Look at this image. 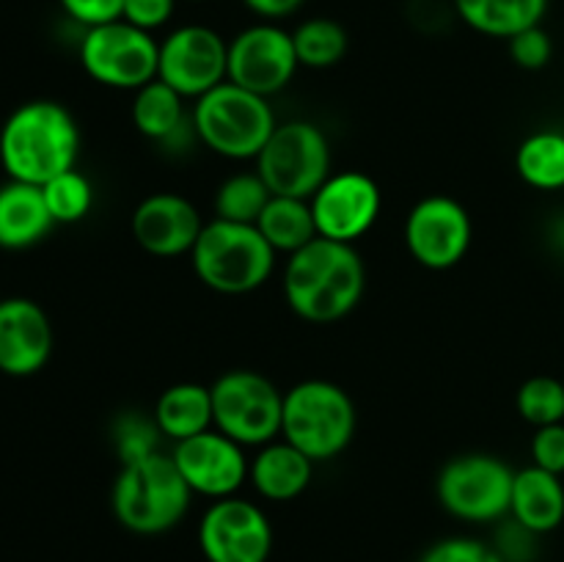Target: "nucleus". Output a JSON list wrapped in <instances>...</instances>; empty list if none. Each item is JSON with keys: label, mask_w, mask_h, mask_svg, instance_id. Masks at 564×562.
Instances as JSON below:
<instances>
[{"label": "nucleus", "mask_w": 564, "mask_h": 562, "mask_svg": "<svg viewBox=\"0 0 564 562\" xmlns=\"http://www.w3.org/2000/svg\"><path fill=\"white\" fill-rule=\"evenodd\" d=\"M516 171L534 191H562L564 187V132L534 130L516 152Z\"/></svg>", "instance_id": "a878e982"}, {"label": "nucleus", "mask_w": 564, "mask_h": 562, "mask_svg": "<svg viewBox=\"0 0 564 562\" xmlns=\"http://www.w3.org/2000/svg\"><path fill=\"white\" fill-rule=\"evenodd\" d=\"M53 323L42 303L31 298H3L0 303V372L31 378L53 356Z\"/></svg>", "instance_id": "a211bd4d"}, {"label": "nucleus", "mask_w": 564, "mask_h": 562, "mask_svg": "<svg viewBox=\"0 0 564 562\" xmlns=\"http://www.w3.org/2000/svg\"><path fill=\"white\" fill-rule=\"evenodd\" d=\"M191 3H202V0H191Z\"/></svg>", "instance_id": "58836bf2"}, {"label": "nucleus", "mask_w": 564, "mask_h": 562, "mask_svg": "<svg viewBox=\"0 0 564 562\" xmlns=\"http://www.w3.org/2000/svg\"><path fill=\"white\" fill-rule=\"evenodd\" d=\"M402 237L413 262L427 270H449L466 259L474 240V224L457 198L430 193L411 207Z\"/></svg>", "instance_id": "f8f14e48"}, {"label": "nucleus", "mask_w": 564, "mask_h": 562, "mask_svg": "<svg viewBox=\"0 0 564 562\" xmlns=\"http://www.w3.org/2000/svg\"><path fill=\"white\" fill-rule=\"evenodd\" d=\"M58 3L83 28H97L105 25V22L121 20L124 0H58Z\"/></svg>", "instance_id": "e433bc0d"}, {"label": "nucleus", "mask_w": 564, "mask_h": 562, "mask_svg": "<svg viewBox=\"0 0 564 562\" xmlns=\"http://www.w3.org/2000/svg\"><path fill=\"white\" fill-rule=\"evenodd\" d=\"M330 160L334 154L323 127L306 119H290L275 125L253 163L273 196L312 198L334 174Z\"/></svg>", "instance_id": "0eeeda50"}, {"label": "nucleus", "mask_w": 564, "mask_h": 562, "mask_svg": "<svg viewBox=\"0 0 564 562\" xmlns=\"http://www.w3.org/2000/svg\"><path fill=\"white\" fill-rule=\"evenodd\" d=\"M270 187L264 185L262 176L253 171H237L226 176L218 185L213 198L215 218L231 220V224H257L262 209L270 202Z\"/></svg>", "instance_id": "cd10ccee"}, {"label": "nucleus", "mask_w": 564, "mask_h": 562, "mask_svg": "<svg viewBox=\"0 0 564 562\" xmlns=\"http://www.w3.org/2000/svg\"><path fill=\"white\" fill-rule=\"evenodd\" d=\"M193 490L176 468L171 452H152L141 461L121 463L110 488V510L132 534H163L191 510Z\"/></svg>", "instance_id": "7ed1b4c3"}, {"label": "nucleus", "mask_w": 564, "mask_h": 562, "mask_svg": "<svg viewBox=\"0 0 564 562\" xmlns=\"http://www.w3.org/2000/svg\"><path fill=\"white\" fill-rule=\"evenodd\" d=\"M242 3L248 6V11L262 17L264 22H275L295 14V11L303 6V0H242Z\"/></svg>", "instance_id": "4c0bfd02"}, {"label": "nucleus", "mask_w": 564, "mask_h": 562, "mask_svg": "<svg viewBox=\"0 0 564 562\" xmlns=\"http://www.w3.org/2000/svg\"><path fill=\"white\" fill-rule=\"evenodd\" d=\"M512 479L516 472L501 457L490 452H466L441 468L435 494L452 518L468 523H494L510 516Z\"/></svg>", "instance_id": "1a4fd4ad"}, {"label": "nucleus", "mask_w": 564, "mask_h": 562, "mask_svg": "<svg viewBox=\"0 0 564 562\" xmlns=\"http://www.w3.org/2000/svg\"><path fill=\"white\" fill-rule=\"evenodd\" d=\"M314 466L317 463L303 455L297 446L284 439H275L270 444L257 446L251 463H248V483L262 499L292 501L306 494L314 477Z\"/></svg>", "instance_id": "6ab92c4d"}, {"label": "nucleus", "mask_w": 564, "mask_h": 562, "mask_svg": "<svg viewBox=\"0 0 564 562\" xmlns=\"http://www.w3.org/2000/svg\"><path fill=\"white\" fill-rule=\"evenodd\" d=\"M507 44H510L512 64L527 72L545 69L551 64V58H554V39H551V33L543 25H534L516 33L512 39H507Z\"/></svg>", "instance_id": "2f4dec72"}, {"label": "nucleus", "mask_w": 564, "mask_h": 562, "mask_svg": "<svg viewBox=\"0 0 564 562\" xmlns=\"http://www.w3.org/2000/svg\"><path fill=\"white\" fill-rule=\"evenodd\" d=\"M77 154L80 127L72 110L55 99L22 102L0 127V165L9 180L42 187L75 169Z\"/></svg>", "instance_id": "f03ea898"}, {"label": "nucleus", "mask_w": 564, "mask_h": 562, "mask_svg": "<svg viewBox=\"0 0 564 562\" xmlns=\"http://www.w3.org/2000/svg\"><path fill=\"white\" fill-rule=\"evenodd\" d=\"M198 545L207 562H268L273 527L257 501L215 499L198 521Z\"/></svg>", "instance_id": "ddd939ff"}, {"label": "nucleus", "mask_w": 564, "mask_h": 562, "mask_svg": "<svg viewBox=\"0 0 564 562\" xmlns=\"http://www.w3.org/2000/svg\"><path fill=\"white\" fill-rule=\"evenodd\" d=\"M171 457L185 477L187 488L196 496H207L213 501L237 496L242 485L248 483L251 457L246 455V446L215 428L174 444Z\"/></svg>", "instance_id": "dca6fc26"}, {"label": "nucleus", "mask_w": 564, "mask_h": 562, "mask_svg": "<svg viewBox=\"0 0 564 562\" xmlns=\"http://www.w3.org/2000/svg\"><path fill=\"white\" fill-rule=\"evenodd\" d=\"M518 417L534 430L564 422V380L551 375H534L516 391Z\"/></svg>", "instance_id": "c85d7f7f"}, {"label": "nucleus", "mask_w": 564, "mask_h": 562, "mask_svg": "<svg viewBox=\"0 0 564 562\" xmlns=\"http://www.w3.org/2000/svg\"><path fill=\"white\" fill-rule=\"evenodd\" d=\"M510 518L534 534H549L564 523V479L545 468L527 466L512 479Z\"/></svg>", "instance_id": "412c9836"}, {"label": "nucleus", "mask_w": 564, "mask_h": 562, "mask_svg": "<svg viewBox=\"0 0 564 562\" xmlns=\"http://www.w3.org/2000/svg\"><path fill=\"white\" fill-rule=\"evenodd\" d=\"M213 391V428L242 446H264L281 439L284 391L257 369L218 375Z\"/></svg>", "instance_id": "6e6552de"}, {"label": "nucleus", "mask_w": 564, "mask_h": 562, "mask_svg": "<svg viewBox=\"0 0 564 562\" xmlns=\"http://www.w3.org/2000/svg\"><path fill=\"white\" fill-rule=\"evenodd\" d=\"M275 125L268 97L229 80L193 105V132L209 152L226 160H257Z\"/></svg>", "instance_id": "423d86ee"}, {"label": "nucleus", "mask_w": 564, "mask_h": 562, "mask_svg": "<svg viewBox=\"0 0 564 562\" xmlns=\"http://www.w3.org/2000/svg\"><path fill=\"white\" fill-rule=\"evenodd\" d=\"M529 452H532V466L564 477V422L534 430Z\"/></svg>", "instance_id": "72a5a7b5"}, {"label": "nucleus", "mask_w": 564, "mask_h": 562, "mask_svg": "<svg viewBox=\"0 0 564 562\" xmlns=\"http://www.w3.org/2000/svg\"><path fill=\"white\" fill-rule=\"evenodd\" d=\"M279 253L253 224L213 218L204 224L191 264L196 279L220 295H248L270 281Z\"/></svg>", "instance_id": "20e7f679"}, {"label": "nucleus", "mask_w": 564, "mask_h": 562, "mask_svg": "<svg viewBox=\"0 0 564 562\" xmlns=\"http://www.w3.org/2000/svg\"><path fill=\"white\" fill-rule=\"evenodd\" d=\"M317 235L336 242H356L378 224L383 193L364 171H334L312 198Z\"/></svg>", "instance_id": "2eb2a0df"}, {"label": "nucleus", "mask_w": 564, "mask_h": 562, "mask_svg": "<svg viewBox=\"0 0 564 562\" xmlns=\"http://www.w3.org/2000/svg\"><path fill=\"white\" fill-rule=\"evenodd\" d=\"M538 538H540V534H534L532 529L521 527L516 518L507 516V523L501 527L499 540H496L494 551L505 562H527V560H532L534 540H538Z\"/></svg>", "instance_id": "c9c22d12"}, {"label": "nucleus", "mask_w": 564, "mask_h": 562, "mask_svg": "<svg viewBox=\"0 0 564 562\" xmlns=\"http://www.w3.org/2000/svg\"><path fill=\"white\" fill-rule=\"evenodd\" d=\"M160 441H163V433H160L158 424H154V417L127 411L116 419L113 444L121 463L141 461V457L152 455V452H160Z\"/></svg>", "instance_id": "7c9ffc66"}, {"label": "nucleus", "mask_w": 564, "mask_h": 562, "mask_svg": "<svg viewBox=\"0 0 564 562\" xmlns=\"http://www.w3.org/2000/svg\"><path fill=\"white\" fill-rule=\"evenodd\" d=\"M130 116L135 130L154 143H171L185 132V97L154 77L132 91Z\"/></svg>", "instance_id": "b1692460"}, {"label": "nucleus", "mask_w": 564, "mask_h": 562, "mask_svg": "<svg viewBox=\"0 0 564 562\" xmlns=\"http://www.w3.org/2000/svg\"><path fill=\"white\" fill-rule=\"evenodd\" d=\"M158 80L185 99H202L229 80V42L209 25H180L160 42Z\"/></svg>", "instance_id": "9b49d317"}, {"label": "nucleus", "mask_w": 564, "mask_h": 562, "mask_svg": "<svg viewBox=\"0 0 564 562\" xmlns=\"http://www.w3.org/2000/svg\"><path fill=\"white\" fill-rule=\"evenodd\" d=\"M130 229L143 251L171 259L193 251L204 229V218L191 198L163 191L147 196L132 209Z\"/></svg>", "instance_id": "f3484780"}, {"label": "nucleus", "mask_w": 564, "mask_h": 562, "mask_svg": "<svg viewBox=\"0 0 564 562\" xmlns=\"http://www.w3.org/2000/svg\"><path fill=\"white\" fill-rule=\"evenodd\" d=\"M356 424V402L334 380L308 378L284 391L281 439L314 463L339 457L352 444Z\"/></svg>", "instance_id": "39448f33"}, {"label": "nucleus", "mask_w": 564, "mask_h": 562, "mask_svg": "<svg viewBox=\"0 0 564 562\" xmlns=\"http://www.w3.org/2000/svg\"><path fill=\"white\" fill-rule=\"evenodd\" d=\"M160 42L124 20L86 28L80 66L94 83L116 91H138L158 77Z\"/></svg>", "instance_id": "9d476101"}, {"label": "nucleus", "mask_w": 564, "mask_h": 562, "mask_svg": "<svg viewBox=\"0 0 564 562\" xmlns=\"http://www.w3.org/2000/svg\"><path fill=\"white\" fill-rule=\"evenodd\" d=\"M455 11L471 31L490 39H512L543 25L549 0H455Z\"/></svg>", "instance_id": "5701e85b"}, {"label": "nucleus", "mask_w": 564, "mask_h": 562, "mask_svg": "<svg viewBox=\"0 0 564 562\" xmlns=\"http://www.w3.org/2000/svg\"><path fill=\"white\" fill-rule=\"evenodd\" d=\"M154 424L171 444L193 439L213 428V391L204 383L182 380L169 386L154 402Z\"/></svg>", "instance_id": "4be33fe9"}, {"label": "nucleus", "mask_w": 564, "mask_h": 562, "mask_svg": "<svg viewBox=\"0 0 564 562\" xmlns=\"http://www.w3.org/2000/svg\"><path fill=\"white\" fill-rule=\"evenodd\" d=\"M281 290L286 306L306 323H339L361 303L367 268L356 246L317 237L286 257Z\"/></svg>", "instance_id": "f257e3e1"}, {"label": "nucleus", "mask_w": 564, "mask_h": 562, "mask_svg": "<svg viewBox=\"0 0 564 562\" xmlns=\"http://www.w3.org/2000/svg\"><path fill=\"white\" fill-rule=\"evenodd\" d=\"M44 202L55 224H77L94 207V185L83 171L69 169L42 185Z\"/></svg>", "instance_id": "c756f323"}, {"label": "nucleus", "mask_w": 564, "mask_h": 562, "mask_svg": "<svg viewBox=\"0 0 564 562\" xmlns=\"http://www.w3.org/2000/svg\"><path fill=\"white\" fill-rule=\"evenodd\" d=\"M422 562H505L490 545L474 538H446L430 545Z\"/></svg>", "instance_id": "473e14b6"}, {"label": "nucleus", "mask_w": 564, "mask_h": 562, "mask_svg": "<svg viewBox=\"0 0 564 562\" xmlns=\"http://www.w3.org/2000/svg\"><path fill=\"white\" fill-rule=\"evenodd\" d=\"M295 53L306 69H330L339 64L350 50V36L345 25L330 17H312L292 31Z\"/></svg>", "instance_id": "bb28decb"}, {"label": "nucleus", "mask_w": 564, "mask_h": 562, "mask_svg": "<svg viewBox=\"0 0 564 562\" xmlns=\"http://www.w3.org/2000/svg\"><path fill=\"white\" fill-rule=\"evenodd\" d=\"M264 240L270 242L275 253L301 251L312 240H317V224H314V213L308 198L297 196H270L268 207L262 209L257 224Z\"/></svg>", "instance_id": "393cba45"}, {"label": "nucleus", "mask_w": 564, "mask_h": 562, "mask_svg": "<svg viewBox=\"0 0 564 562\" xmlns=\"http://www.w3.org/2000/svg\"><path fill=\"white\" fill-rule=\"evenodd\" d=\"M297 61L292 33L275 22H257L229 42V83L273 97L284 91L295 77Z\"/></svg>", "instance_id": "4468645a"}, {"label": "nucleus", "mask_w": 564, "mask_h": 562, "mask_svg": "<svg viewBox=\"0 0 564 562\" xmlns=\"http://www.w3.org/2000/svg\"><path fill=\"white\" fill-rule=\"evenodd\" d=\"M55 226L39 185L9 180L0 185V248L25 251L36 246Z\"/></svg>", "instance_id": "aec40b11"}, {"label": "nucleus", "mask_w": 564, "mask_h": 562, "mask_svg": "<svg viewBox=\"0 0 564 562\" xmlns=\"http://www.w3.org/2000/svg\"><path fill=\"white\" fill-rule=\"evenodd\" d=\"M0 303H3V295H0Z\"/></svg>", "instance_id": "ea45409f"}, {"label": "nucleus", "mask_w": 564, "mask_h": 562, "mask_svg": "<svg viewBox=\"0 0 564 562\" xmlns=\"http://www.w3.org/2000/svg\"><path fill=\"white\" fill-rule=\"evenodd\" d=\"M176 3L180 0H124V6H121V20L141 28V31L154 33L158 28L169 25L176 11Z\"/></svg>", "instance_id": "f704fd0d"}]
</instances>
